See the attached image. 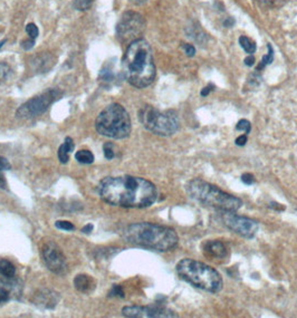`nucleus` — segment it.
I'll return each instance as SVG.
<instances>
[{
	"label": "nucleus",
	"instance_id": "38",
	"mask_svg": "<svg viewBox=\"0 0 297 318\" xmlns=\"http://www.w3.org/2000/svg\"><path fill=\"white\" fill-rule=\"evenodd\" d=\"M6 42H7V40H6V39H3V40H1V42H0V49H1L2 46H3V45H5Z\"/></svg>",
	"mask_w": 297,
	"mask_h": 318
},
{
	"label": "nucleus",
	"instance_id": "8",
	"mask_svg": "<svg viewBox=\"0 0 297 318\" xmlns=\"http://www.w3.org/2000/svg\"><path fill=\"white\" fill-rule=\"evenodd\" d=\"M146 26V19L141 14L135 11H126L122 15L116 25V37L120 43L128 46L135 40L141 39Z\"/></svg>",
	"mask_w": 297,
	"mask_h": 318
},
{
	"label": "nucleus",
	"instance_id": "23",
	"mask_svg": "<svg viewBox=\"0 0 297 318\" xmlns=\"http://www.w3.org/2000/svg\"><path fill=\"white\" fill-rule=\"evenodd\" d=\"M26 33L28 35V40H30V42H36V39H37L38 35H39V29L38 27L35 25L34 23H29L25 28Z\"/></svg>",
	"mask_w": 297,
	"mask_h": 318
},
{
	"label": "nucleus",
	"instance_id": "3",
	"mask_svg": "<svg viewBox=\"0 0 297 318\" xmlns=\"http://www.w3.org/2000/svg\"><path fill=\"white\" fill-rule=\"evenodd\" d=\"M127 243L156 251H169L178 245V235L172 228L150 222L130 224L124 229Z\"/></svg>",
	"mask_w": 297,
	"mask_h": 318
},
{
	"label": "nucleus",
	"instance_id": "12",
	"mask_svg": "<svg viewBox=\"0 0 297 318\" xmlns=\"http://www.w3.org/2000/svg\"><path fill=\"white\" fill-rule=\"evenodd\" d=\"M123 316L128 318H162V317H176L175 314L166 307L158 305L151 306H127L122 309Z\"/></svg>",
	"mask_w": 297,
	"mask_h": 318
},
{
	"label": "nucleus",
	"instance_id": "17",
	"mask_svg": "<svg viewBox=\"0 0 297 318\" xmlns=\"http://www.w3.org/2000/svg\"><path fill=\"white\" fill-rule=\"evenodd\" d=\"M57 301L58 297L51 292H44L42 295H37V305H42L45 308H54Z\"/></svg>",
	"mask_w": 297,
	"mask_h": 318
},
{
	"label": "nucleus",
	"instance_id": "27",
	"mask_svg": "<svg viewBox=\"0 0 297 318\" xmlns=\"http://www.w3.org/2000/svg\"><path fill=\"white\" fill-rule=\"evenodd\" d=\"M103 150H104V155H105V158L107 160H112L115 156V153H114V150H113V146H112L111 143L104 144Z\"/></svg>",
	"mask_w": 297,
	"mask_h": 318
},
{
	"label": "nucleus",
	"instance_id": "7",
	"mask_svg": "<svg viewBox=\"0 0 297 318\" xmlns=\"http://www.w3.org/2000/svg\"><path fill=\"white\" fill-rule=\"evenodd\" d=\"M139 120L148 131L160 136L174 134L180 126L179 118L175 112H161L150 105L143 106L139 111Z\"/></svg>",
	"mask_w": 297,
	"mask_h": 318
},
{
	"label": "nucleus",
	"instance_id": "29",
	"mask_svg": "<svg viewBox=\"0 0 297 318\" xmlns=\"http://www.w3.org/2000/svg\"><path fill=\"white\" fill-rule=\"evenodd\" d=\"M11 166L9 161L3 158V156H0V172H3L6 170H10Z\"/></svg>",
	"mask_w": 297,
	"mask_h": 318
},
{
	"label": "nucleus",
	"instance_id": "31",
	"mask_svg": "<svg viewBox=\"0 0 297 318\" xmlns=\"http://www.w3.org/2000/svg\"><path fill=\"white\" fill-rule=\"evenodd\" d=\"M183 47H184V50H186V54L188 56H189V57H192V56H195V54H196V48L194 46L189 45V44H184Z\"/></svg>",
	"mask_w": 297,
	"mask_h": 318
},
{
	"label": "nucleus",
	"instance_id": "24",
	"mask_svg": "<svg viewBox=\"0 0 297 318\" xmlns=\"http://www.w3.org/2000/svg\"><path fill=\"white\" fill-rule=\"evenodd\" d=\"M268 54L265 55L263 57V60L260 62V65L258 66L257 70H263V68L268 65V64H271L272 62V59H274V50H272V47L271 46V44H268Z\"/></svg>",
	"mask_w": 297,
	"mask_h": 318
},
{
	"label": "nucleus",
	"instance_id": "28",
	"mask_svg": "<svg viewBox=\"0 0 297 318\" xmlns=\"http://www.w3.org/2000/svg\"><path fill=\"white\" fill-rule=\"evenodd\" d=\"M110 297H121V298H124V292L121 286L119 285H114L112 289L110 291V294H108Z\"/></svg>",
	"mask_w": 297,
	"mask_h": 318
},
{
	"label": "nucleus",
	"instance_id": "30",
	"mask_svg": "<svg viewBox=\"0 0 297 318\" xmlns=\"http://www.w3.org/2000/svg\"><path fill=\"white\" fill-rule=\"evenodd\" d=\"M242 181L245 184H247V186H250V184L255 182V178L250 173H245V174L242 175Z\"/></svg>",
	"mask_w": 297,
	"mask_h": 318
},
{
	"label": "nucleus",
	"instance_id": "6",
	"mask_svg": "<svg viewBox=\"0 0 297 318\" xmlns=\"http://www.w3.org/2000/svg\"><path fill=\"white\" fill-rule=\"evenodd\" d=\"M95 128L106 138L125 139L132 130L130 115L121 104L113 103L99 113L95 121Z\"/></svg>",
	"mask_w": 297,
	"mask_h": 318
},
{
	"label": "nucleus",
	"instance_id": "10",
	"mask_svg": "<svg viewBox=\"0 0 297 318\" xmlns=\"http://www.w3.org/2000/svg\"><path fill=\"white\" fill-rule=\"evenodd\" d=\"M41 255L46 267L57 275H64L67 271V261L62 249L54 240H43Z\"/></svg>",
	"mask_w": 297,
	"mask_h": 318
},
{
	"label": "nucleus",
	"instance_id": "1",
	"mask_svg": "<svg viewBox=\"0 0 297 318\" xmlns=\"http://www.w3.org/2000/svg\"><path fill=\"white\" fill-rule=\"evenodd\" d=\"M99 195L106 203L123 208H147L155 202V186L146 179L123 175L105 178L99 186Z\"/></svg>",
	"mask_w": 297,
	"mask_h": 318
},
{
	"label": "nucleus",
	"instance_id": "19",
	"mask_svg": "<svg viewBox=\"0 0 297 318\" xmlns=\"http://www.w3.org/2000/svg\"><path fill=\"white\" fill-rule=\"evenodd\" d=\"M14 75V71L8 64L0 62V85L10 80Z\"/></svg>",
	"mask_w": 297,
	"mask_h": 318
},
{
	"label": "nucleus",
	"instance_id": "20",
	"mask_svg": "<svg viewBox=\"0 0 297 318\" xmlns=\"http://www.w3.org/2000/svg\"><path fill=\"white\" fill-rule=\"evenodd\" d=\"M239 44L247 54H250V55L254 54L257 49L256 43L254 40H251L249 37H247V36H240Z\"/></svg>",
	"mask_w": 297,
	"mask_h": 318
},
{
	"label": "nucleus",
	"instance_id": "4",
	"mask_svg": "<svg viewBox=\"0 0 297 318\" xmlns=\"http://www.w3.org/2000/svg\"><path fill=\"white\" fill-rule=\"evenodd\" d=\"M186 191L188 196L197 202L223 212H236L243 206V201L237 196L200 179L189 181L186 186Z\"/></svg>",
	"mask_w": 297,
	"mask_h": 318
},
{
	"label": "nucleus",
	"instance_id": "25",
	"mask_svg": "<svg viewBox=\"0 0 297 318\" xmlns=\"http://www.w3.org/2000/svg\"><path fill=\"white\" fill-rule=\"evenodd\" d=\"M237 131H244L245 134H249L251 130V124L249 121L247 120H240L238 123H237L236 126Z\"/></svg>",
	"mask_w": 297,
	"mask_h": 318
},
{
	"label": "nucleus",
	"instance_id": "9",
	"mask_svg": "<svg viewBox=\"0 0 297 318\" xmlns=\"http://www.w3.org/2000/svg\"><path fill=\"white\" fill-rule=\"evenodd\" d=\"M62 93L58 90H47L45 93H42L35 98L27 100L16 112V115L21 119H33L36 116L42 115L45 113L48 107L56 100L61 98Z\"/></svg>",
	"mask_w": 297,
	"mask_h": 318
},
{
	"label": "nucleus",
	"instance_id": "15",
	"mask_svg": "<svg viewBox=\"0 0 297 318\" xmlns=\"http://www.w3.org/2000/svg\"><path fill=\"white\" fill-rule=\"evenodd\" d=\"M13 278H7V280H0V304H5L10 300L11 295L17 292L18 285L15 281H10Z\"/></svg>",
	"mask_w": 297,
	"mask_h": 318
},
{
	"label": "nucleus",
	"instance_id": "18",
	"mask_svg": "<svg viewBox=\"0 0 297 318\" xmlns=\"http://www.w3.org/2000/svg\"><path fill=\"white\" fill-rule=\"evenodd\" d=\"M0 275L5 277V278H14L16 275V268L7 259H0Z\"/></svg>",
	"mask_w": 297,
	"mask_h": 318
},
{
	"label": "nucleus",
	"instance_id": "13",
	"mask_svg": "<svg viewBox=\"0 0 297 318\" xmlns=\"http://www.w3.org/2000/svg\"><path fill=\"white\" fill-rule=\"evenodd\" d=\"M203 253L212 259H223L226 257L227 249L222 241L209 240L203 245Z\"/></svg>",
	"mask_w": 297,
	"mask_h": 318
},
{
	"label": "nucleus",
	"instance_id": "35",
	"mask_svg": "<svg viewBox=\"0 0 297 318\" xmlns=\"http://www.w3.org/2000/svg\"><path fill=\"white\" fill-rule=\"evenodd\" d=\"M0 188H1V189H7V183H6L5 176H3L2 172H0Z\"/></svg>",
	"mask_w": 297,
	"mask_h": 318
},
{
	"label": "nucleus",
	"instance_id": "11",
	"mask_svg": "<svg viewBox=\"0 0 297 318\" xmlns=\"http://www.w3.org/2000/svg\"><path fill=\"white\" fill-rule=\"evenodd\" d=\"M223 221L224 225L231 231L248 239L254 238L259 228V224L256 220L238 216L235 212H224Z\"/></svg>",
	"mask_w": 297,
	"mask_h": 318
},
{
	"label": "nucleus",
	"instance_id": "21",
	"mask_svg": "<svg viewBox=\"0 0 297 318\" xmlns=\"http://www.w3.org/2000/svg\"><path fill=\"white\" fill-rule=\"evenodd\" d=\"M75 158L79 163H83V164H92L94 162L93 153L88 150H81L76 152Z\"/></svg>",
	"mask_w": 297,
	"mask_h": 318
},
{
	"label": "nucleus",
	"instance_id": "26",
	"mask_svg": "<svg viewBox=\"0 0 297 318\" xmlns=\"http://www.w3.org/2000/svg\"><path fill=\"white\" fill-rule=\"evenodd\" d=\"M55 225H56V228L61 229V230H66V231H72L75 229L74 224L70 222V221H57V222L55 223Z\"/></svg>",
	"mask_w": 297,
	"mask_h": 318
},
{
	"label": "nucleus",
	"instance_id": "37",
	"mask_svg": "<svg viewBox=\"0 0 297 318\" xmlns=\"http://www.w3.org/2000/svg\"><path fill=\"white\" fill-rule=\"evenodd\" d=\"M232 24H234V20H232L231 18H228L226 22H224V26L230 27V26H232Z\"/></svg>",
	"mask_w": 297,
	"mask_h": 318
},
{
	"label": "nucleus",
	"instance_id": "33",
	"mask_svg": "<svg viewBox=\"0 0 297 318\" xmlns=\"http://www.w3.org/2000/svg\"><path fill=\"white\" fill-rule=\"evenodd\" d=\"M245 64H246L247 66H252L255 64V58L252 57V55H249L248 57L245 58Z\"/></svg>",
	"mask_w": 297,
	"mask_h": 318
},
{
	"label": "nucleus",
	"instance_id": "16",
	"mask_svg": "<svg viewBox=\"0 0 297 318\" xmlns=\"http://www.w3.org/2000/svg\"><path fill=\"white\" fill-rule=\"evenodd\" d=\"M74 150V142L73 139L66 138L64 143L58 148V159L61 161V163L66 164L70 161V154L71 152Z\"/></svg>",
	"mask_w": 297,
	"mask_h": 318
},
{
	"label": "nucleus",
	"instance_id": "22",
	"mask_svg": "<svg viewBox=\"0 0 297 318\" xmlns=\"http://www.w3.org/2000/svg\"><path fill=\"white\" fill-rule=\"evenodd\" d=\"M94 0H73V6L76 10L86 11L93 6Z\"/></svg>",
	"mask_w": 297,
	"mask_h": 318
},
{
	"label": "nucleus",
	"instance_id": "36",
	"mask_svg": "<svg viewBox=\"0 0 297 318\" xmlns=\"http://www.w3.org/2000/svg\"><path fill=\"white\" fill-rule=\"evenodd\" d=\"M92 230H93V224H92V223L86 224L85 227H84V228L82 229V231H83L84 233H90V232H92Z\"/></svg>",
	"mask_w": 297,
	"mask_h": 318
},
{
	"label": "nucleus",
	"instance_id": "2",
	"mask_svg": "<svg viewBox=\"0 0 297 318\" xmlns=\"http://www.w3.org/2000/svg\"><path fill=\"white\" fill-rule=\"evenodd\" d=\"M122 71L132 86L144 88L155 78V65L150 44L138 39L127 46L122 59Z\"/></svg>",
	"mask_w": 297,
	"mask_h": 318
},
{
	"label": "nucleus",
	"instance_id": "34",
	"mask_svg": "<svg viewBox=\"0 0 297 318\" xmlns=\"http://www.w3.org/2000/svg\"><path fill=\"white\" fill-rule=\"evenodd\" d=\"M214 87H215L214 85H209V86L204 87V88H203V90L201 91V96H203V98H204V96L209 95V93H210V92L212 91V88H214Z\"/></svg>",
	"mask_w": 297,
	"mask_h": 318
},
{
	"label": "nucleus",
	"instance_id": "5",
	"mask_svg": "<svg viewBox=\"0 0 297 318\" xmlns=\"http://www.w3.org/2000/svg\"><path fill=\"white\" fill-rule=\"evenodd\" d=\"M176 272L179 277L196 288L209 292L219 293L223 289V281L220 273L201 261L184 258L176 265Z\"/></svg>",
	"mask_w": 297,
	"mask_h": 318
},
{
	"label": "nucleus",
	"instance_id": "32",
	"mask_svg": "<svg viewBox=\"0 0 297 318\" xmlns=\"http://www.w3.org/2000/svg\"><path fill=\"white\" fill-rule=\"evenodd\" d=\"M246 143H247V134L240 135V136H238V138L236 139V144H237V146L244 147Z\"/></svg>",
	"mask_w": 297,
	"mask_h": 318
},
{
	"label": "nucleus",
	"instance_id": "39",
	"mask_svg": "<svg viewBox=\"0 0 297 318\" xmlns=\"http://www.w3.org/2000/svg\"><path fill=\"white\" fill-rule=\"evenodd\" d=\"M259 1H264V2H268V3H271L272 1H275V0H259Z\"/></svg>",
	"mask_w": 297,
	"mask_h": 318
},
{
	"label": "nucleus",
	"instance_id": "14",
	"mask_svg": "<svg viewBox=\"0 0 297 318\" xmlns=\"http://www.w3.org/2000/svg\"><path fill=\"white\" fill-rule=\"evenodd\" d=\"M74 286L78 292L90 294L95 289V280L88 275H77L74 279Z\"/></svg>",
	"mask_w": 297,
	"mask_h": 318
}]
</instances>
